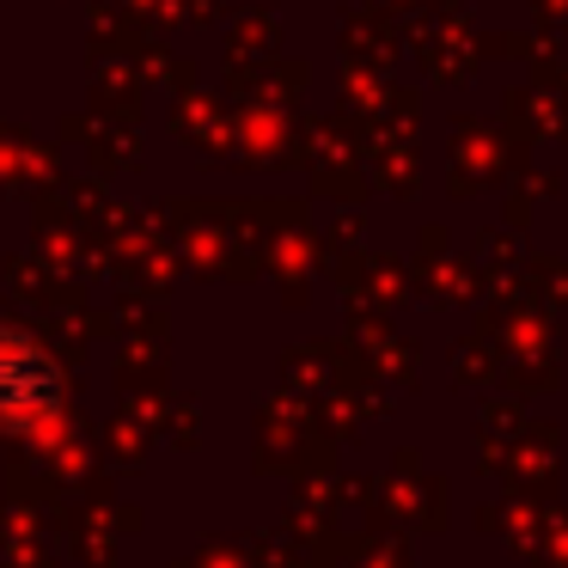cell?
<instances>
[{
  "mask_svg": "<svg viewBox=\"0 0 568 568\" xmlns=\"http://www.w3.org/2000/svg\"><path fill=\"white\" fill-rule=\"evenodd\" d=\"M62 409V379L50 355L26 336L0 331V428H50Z\"/></svg>",
  "mask_w": 568,
  "mask_h": 568,
  "instance_id": "1",
  "label": "cell"
}]
</instances>
